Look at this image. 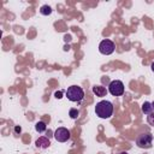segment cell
<instances>
[{"label": "cell", "instance_id": "cell-17", "mask_svg": "<svg viewBox=\"0 0 154 154\" xmlns=\"http://www.w3.org/2000/svg\"><path fill=\"white\" fill-rule=\"evenodd\" d=\"M119 154H129L128 152H122V153H119Z\"/></svg>", "mask_w": 154, "mask_h": 154}, {"label": "cell", "instance_id": "cell-13", "mask_svg": "<svg viewBox=\"0 0 154 154\" xmlns=\"http://www.w3.org/2000/svg\"><path fill=\"white\" fill-rule=\"evenodd\" d=\"M147 122H148V124H149V125L154 126V112H152L150 114H148V116H147Z\"/></svg>", "mask_w": 154, "mask_h": 154}, {"label": "cell", "instance_id": "cell-3", "mask_svg": "<svg viewBox=\"0 0 154 154\" xmlns=\"http://www.w3.org/2000/svg\"><path fill=\"white\" fill-rule=\"evenodd\" d=\"M152 143H153V135L150 132H143L136 137V146L138 148L149 149L152 148Z\"/></svg>", "mask_w": 154, "mask_h": 154}, {"label": "cell", "instance_id": "cell-16", "mask_svg": "<svg viewBox=\"0 0 154 154\" xmlns=\"http://www.w3.org/2000/svg\"><path fill=\"white\" fill-rule=\"evenodd\" d=\"M150 67H152V71H153V72H154V61H153V63H152V65H150Z\"/></svg>", "mask_w": 154, "mask_h": 154}, {"label": "cell", "instance_id": "cell-7", "mask_svg": "<svg viewBox=\"0 0 154 154\" xmlns=\"http://www.w3.org/2000/svg\"><path fill=\"white\" fill-rule=\"evenodd\" d=\"M35 146H36L37 148L46 149V148H48V147L51 146V142H49V140H48L47 137L41 136V137H38V138L35 141Z\"/></svg>", "mask_w": 154, "mask_h": 154}, {"label": "cell", "instance_id": "cell-11", "mask_svg": "<svg viewBox=\"0 0 154 154\" xmlns=\"http://www.w3.org/2000/svg\"><path fill=\"white\" fill-rule=\"evenodd\" d=\"M40 13H41L42 16H49V14L52 13V8H51V6H48V5H43V6H41V7H40Z\"/></svg>", "mask_w": 154, "mask_h": 154}, {"label": "cell", "instance_id": "cell-10", "mask_svg": "<svg viewBox=\"0 0 154 154\" xmlns=\"http://www.w3.org/2000/svg\"><path fill=\"white\" fill-rule=\"evenodd\" d=\"M46 129H47V125H46L45 122H37V123L35 124V130H36L37 132H45Z\"/></svg>", "mask_w": 154, "mask_h": 154}, {"label": "cell", "instance_id": "cell-5", "mask_svg": "<svg viewBox=\"0 0 154 154\" xmlns=\"http://www.w3.org/2000/svg\"><path fill=\"white\" fill-rule=\"evenodd\" d=\"M114 48H116V46H114V43H113V41H111V40H102L101 42H100V45H99V51H100V53L101 54H103V55H109V54H112L113 52H114Z\"/></svg>", "mask_w": 154, "mask_h": 154}, {"label": "cell", "instance_id": "cell-4", "mask_svg": "<svg viewBox=\"0 0 154 154\" xmlns=\"http://www.w3.org/2000/svg\"><path fill=\"white\" fill-rule=\"evenodd\" d=\"M108 91L111 93V95L113 96H120L124 94V84L122 81L119 79H114L109 83L108 85Z\"/></svg>", "mask_w": 154, "mask_h": 154}, {"label": "cell", "instance_id": "cell-8", "mask_svg": "<svg viewBox=\"0 0 154 154\" xmlns=\"http://www.w3.org/2000/svg\"><path fill=\"white\" fill-rule=\"evenodd\" d=\"M93 93L96 95V96H99V97H102V96H106V94H107V89L105 88V87H102V85H94L93 87Z\"/></svg>", "mask_w": 154, "mask_h": 154}, {"label": "cell", "instance_id": "cell-12", "mask_svg": "<svg viewBox=\"0 0 154 154\" xmlns=\"http://www.w3.org/2000/svg\"><path fill=\"white\" fill-rule=\"evenodd\" d=\"M69 116H70L72 119H77L78 116H79V112H78V109H76V108H71L70 112H69Z\"/></svg>", "mask_w": 154, "mask_h": 154}, {"label": "cell", "instance_id": "cell-9", "mask_svg": "<svg viewBox=\"0 0 154 154\" xmlns=\"http://www.w3.org/2000/svg\"><path fill=\"white\" fill-rule=\"evenodd\" d=\"M141 109H142V112H143L144 114H150V113L153 112V106H152V102H148V101L143 102V105H142Z\"/></svg>", "mask_w": 154, "mask_h": 154}, {"label": "cell", "instance_id": "cell-18", "mask_svg": "<svg viewBox=\"0 0 154 154\" xmlns=\"http://www.w3.org/2000/svg\"><path fill=\"white\" fill-rule=\"evenodd\" d=\"M152 106H153V109H154V101L152 102Z\"/></svg>", "mask_w": 154, "mask_h": 154}, {"label": "cell", "instance_id": "cell-15", "mask_svg": "<svg viewBox=\"0 0 154 154\" xmlns=\"http://www.w3.org/2000/svg\"><path fill=\"white\" fill-rule=\"evenodd\" d=\"M14 131H16V134H20L22 128H20V126H16V128H14Z\"/></svg>", "mask_w": 154, "mask_h": 154}, {"label": "cell", "instance_id": "cell-1", "mask_svg": "<svg viewBox=\"0 0 154 154\" xmlns=\"http://www.w3.org/2000/svg\"><path fill=\"white\" fill-rule=\"evenodd\" d=\"M95 113L99 118L108 119L113 114V103L107 100H101L95 106Z\"/></svg>", "mask_w": 154, "mask_h": 154}, {"label": "cell", "instance_id": "cell-6", "mask_svg": "<svg viewBox=\"0 0 154 154\" xmlns=\"http://www.w3.org/2000/svg\"><path fill=\"white\" fill-rule=\"evenodd\" d=\"M54 138L58 141V142H66L67 140H70V131L66 129V128H58L55 131H54Z\"/></svg>", "mask_w": 154, "mask_h": 154}, {"label": "cell", "instance_id": "cell-2", "mask_svg": "<svg viewBox=\"0 0 154 154\" xmlns=\"http://www.w3.org/2000/svg\"><path fill=\"white\" fill-rule=\"evenodd\" d=\"M65 94H66L67 99L70 101H72V102H81L83 100V97H84V91L78 85H71V87H69Z\"/></svg>", "mask_w": 154, "mask_h": 154}, {"label": "cell", "instance_id": "cell-14", "mask_svg": "<svg viewBox=\"0 0 154 154\" xmlns=\"http://www.w3.org/2000/svg\"><path fill=\"white\" fill-rule=\"evenodd\" d=\"M54 95H55V97H57V99H61V97H63V96H61V91H55V94H54Z\"/></svg>", "mask_w": 154, "mask_h": 154}]
</instances>
